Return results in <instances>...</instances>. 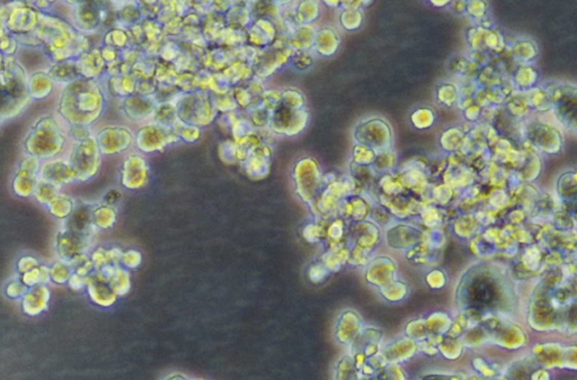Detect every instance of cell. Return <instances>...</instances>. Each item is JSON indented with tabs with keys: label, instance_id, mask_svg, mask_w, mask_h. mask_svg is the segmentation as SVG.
<instances>
[{
	"label": "cell",
	"instance_id": "cell-1",
	"mask_svg": "<svg viewBox=\"0 0 577 380\" xmlns=\"http://www.w3.org/2000/svg\"><path fill=\"white\" fill-rule=\"evenodd\" d=\"M57 101V115L66 126H89L101 115L103 101L95 80L78 78L63 86Z\"/></svg>",
	"mask_w": 577,
	"mask_h": 380
},
{
	"label": "cell",
	"instance_id": "cell-2",
	"mask_svg": "<svg viewBox=\"0 0 577 380\" xmlns=\"http://www.w3.org/2000/svg\"><path fill=\"white\" fill-rule=\"evenodd\" d=\"M24 153L38 160L48 161L59 158L69 147L67 126L59 117L42 116L31 126L24 139Z\"/></svg>",
	"mask_w": 577,
	"mask_h": 380
},
{
	"label": "cell",
	"instance_id": "cell-3",
	"mask_svg": "<svg viewBox=\"0 0 577 380\" xmlns=\"http://www.w3.org/2000/svg\"><path fill=\"white\" fill-rule=\"evenodd\" d=\"M521 139L523 140V143L532 147L540 155L544 153L559 155L565 143V136L561 126L537 118L534 115L523 121Z\"/></svg>",
	"mask_w": 577,
	"mask_h": 380
},
{
	"label": "cell",
	"instance_id": "cell-4",
	"mask_svg": "<svg viewBox=\"0 0 577 380\" xmlns=\"http://www.w3.org/2000/svg\"><path fill=\"white\" fill-rule=\"evenodd\" d=\"M63 157L72 167L76 176V182L87 181L99 172L101 151L94 135L82 142L69 143V147Z\"/></svg>",
	"mask_w": 577,
	"mask_h": 380
},
{
	"label": "cell",
	"instance_id": "cell-5",
	"mask_svg": "<svg viewBox=\"0 0 577 380\" xmlns=\"http://www.w3.org/2000/svg\"><path fill=\"white\" fill-rule=\"evenodd\" d=\"M551 101V114L556 123L569 132H576V86L568 82H555L544 86Z\"/></svg>",
	"mask_w": 577,
	"mask_h": 380
},
{
	"label": "cell",
	"instance_id": "cell-6",
	"mask_svg": "<svg viewBox=\"0 0 577 380\" xmlns=\"http://www.w3.org/2000/svg\"><path fill=\"white\" fill-rule=\"evenodd\" d=\"M354 138L358 144L371 147L377 152L392 149L394 132L390 124L381 117H368L356 125Z\"/></svg>",
	"mask_w": 577,
	"mask_h": 380
},
{
	"label": "cell",
	"instance_id": "cell-7",
	"mask_svg": "<svg viewBox=\"0 0 577 380\" xmlns=\"http://www.w3.org/2000/svg\"><path fill=\"white\" fill-rule=\"evenodd\" d=\"M91 245V238L75 233L63 226L55 234V252L57 260L65 261L72 266L89 255Z\"/></svg>",
	"mask_w": 577,
	"mask_h": 380
},
{
	"label": "cell",
	"instance_id": "cell-8",
	"mask_svg": "<svg viewBox=\"0 0 577 380\" xmlns=\"http://www.w3.org/2000/svg\"><path fill=\"white\" fill-rule=\"evenodd\" d=\"M41 11L34 7L33 4L19 3L11 4V11L6 19V28L11 35H24L31 34L35 30Z\"/></svg>",
	"mask_w": 577,
	"mask_h": 380
},
{
	"label": "cell",
	"instance_id": "cell-9",
	"mask_svg": "<svg viewBox=\"0 0 577 380\" xmlns=\"http://www.w3.org/2000/svg\"><path fill=\"white\" fill-rule=\"evenodd\" d=\"M38 179L62 188L63 186L72 185L76 182V176L67 159L65 157H59L42 162Z\"/></svg>",
	"mask_w": 577,
	"mask_h": 380
},
{
	"label": "cell",
	"instance_id": "cell-10",
	"mask_svg": "<svg viewBox=\"0 0 577 380\" xmlns=\"http://www.w3.org/2000/svg\"><path fill=\"white\" fill-rule=\"evenodd\" d=\"M72 5L70 1L66 5L72 6V22L75 30L82 34L93 33L101 24V9L95 3H76Z\"/></svg>",
	"mask_w": 577,
	"mask_h": 380
},
{
	"label": "cell",
	"instance_id": "cell-11",
	"mask_svg": "<svg viewBox=\"0 0 577 380\" xmlns=\"http://www.w3.org/2000/svg\"><path fill=\"white\" fill-rule=\"evenodd\" d=\"M93 205L89 203L77 201L72 215L63 222V228L92 239L96 231L93 223Z\"/></svg>",
	"mask_w": 577,
	"mask_h": 380
},
{
	"label": "cell",
	"instance_id": "cell-12",
	"mask_svg": "<svg viewBox=\"0 0 577 380\" xmlns=\"http://www.w3.org/2000/svg\"><path fill=\"white\" fill-rule=\"evenodd\" d=\"M86 291L94 304L109 307L114 304L118 295L113 291L106 278L99 272H93L86 278Z\"/></svg>",
	"mask_w": 577,
	"mask_h": 380
},
{
	"label": "cell",
	"instance_id": "cell-13",
	"mask_svg": "<svg viewBox=\"0 0 577 380\" xmlns=\"http://www.w3.org/2000/svg\"><path fill=\"white\" fill-rule=\"evenodd\" d=\"M50 301L51 291L48 285L28 288L24 297L21 299L23 313L31 318L41 315L42 313L47 312L49 308Z\"/></svg>",
	"mask_w": 577,
	"mask_h": 380
},
{
	"label": "cell",
	"instance_id": "cell-14",
	"mask_svg": "<svg viewBox=\"0 0 577 380\" xmlns=\"http://www.w3.org/2000/svg\"><path fill=\"white\" fill-rule=\"evenodd\" d=\"M101 63L104 65V59L101 57V50L97 48L84 52L76 57L78 74L84 79L94 80L97 78Z\"/></svg>",
	"mask_w": 577,
	"mask_h": 380
},
{
	"label": "cell",
	"instance_id": "cell-15",
	"mask_svg": "<svg viewBox=\"0 0 577 380\" xmlns=\"http://www.w3.org/2000/svg\"><path fill=\"white\" fill-rule=\"evenodd\" d=\"M55 84L47 71H36L28 76V90L32 101H41L49 97L55 90Z\"/></svg>",
	"mask_w": 577,
	"mask_h": 380
},
{
	"label": "cell",
	"instance_id": "cell-16",
	"mask_svg": "<svg viewBox=\"0 0 577 380\" xmlns=\"http://www.w3.org/2000/svg\"><path fill=\"white\" fill-rule=\"evenodd\" d=\"M515 91H528L532 88L539 86V72L536 70L532 65H517L515 70L512 71V76L510 77Z\"/></svg>",
	"mask_w": 577,
	"mask_h": 380
},
{
	"label": "cell",
	"instance_id": "cell-17",
	"mask_svg": "<svg viewBox=\"0 0 577 380\" xmlns=\"http://www.w3.org/2000/svg\"><path fill=\"white\" fill-rule=\"evenodd\" d=\"M47 74L55 84H60L61 87L80 78L77 69L76 59L53 63L48 68Z\"/></svg>",
	"mask_w": 577,
	"mask_h": 380
},
{
	"label": "cell",
	"instance_id": "cell-18",
	"mask_svg": "<svg viewBox=\"0 0 577 380\" xmlns=\"http://www.w3.org/2000/svg\"><path fill=\"white\" fill-rule=\"evenodd\" d=\"M539 55V48L531 38H520L511 48L512 61L515 65H531Z\"/></svg>",
	"mask_w": 577,
	"mask_h": 380
},
{
	"label": "cell",
	"instance_id": "cell-19",
	"mask_svg": "<svg viewBox=\"0 0 577 380\" xmlns=\"http://www.w3.org/2000/svg\"><path fill=\"white\" fill-rule=\"evenodd\" d=\"M38 181V176L36 174L17 169L14 178H13V182H11V189L18 197L30 199V197H33Z\"/></svg>",
	"mask_w": 577,
	"mask_h": 380
},
{
	"label": "cell",
	"instance_id": "cell-20",
	"mask_svg": "<svg viewBox=\"0 0 577 380\" xmlns=\"http://www.w3.org/2000/svg\"><path fill=\"white\" fill-rule=\"evenodd\" d=\"M76 199L68 194L61 191L59 195L48 205V212L53 215L57 220H65L72 215L75 206H76Z\"/></svg>",
	"mask_w": 577,
	"mask_h": 380
},
{
	"label": "cell",
	"instance_id": "cell-21",
	"mask_svg": "<svg viewBox=\"0 0 577 380\" xmlns=\"http://www.w3.org/2000/svg\"><path fill=\"white\" fill-rule=\"evenodd\" d=\"M465 130L461 128H450L444 130L441 135V147H444L449 153H457L463 149V142H465Z\"/></svg>",
	"mask_w": 577,
	"mask_h": 380
},
{
	"label": "cell",
	"instance_id": "cell-22",
	"mask_svg": "<svg viewBox=\"0 0 577 380\" xmlns=\"http://www.w3.org/2000/svg\"><path fill=\"white\" fill-rule=\"evenodd\" d=\"M435 96L441 106L454 107L459 101V86L452 82H444L436 88Z\"/></svg>",
	"mask_w": 577,
	"mask_h": 380
},
{
	"label": "cell",
	"instance_id": "cell-23",
	"mask_svg": "<svg viewBox=\"0 0 577 380\" xmlns=\"http://www.w3.org/2000/svg\"><path fill=\"white\" fill-rule=\"evenodd\" d=\"M19 279L28 288L35 286L48 285L51 281L50 278V268L45 264H40L31 272L19 276Z\"/></svg>",
	"mask_w": 577,
	"mask_h": 380
},
{
	"label": "cell",
	"instance_id": "cell-24",
	"mask_svg": "<svg viewBox=\"0 0 577 380\" xmlns=\"http://www.w3.org/2000/svg\"><path fill=\"white\" fill-rule=\"evenodd\" d=\"M60 193V187L53 185V184H50V182L44 181V180L38 179L33 197L36 199L38 204L47 207Z\"/></svg>",
	"mask_w": 577,
	"mask_h": 380
},
{
	"label": "cell",
	"instance_id": "cell-25",
	"mask_svg": "<svg viewBox=\"0 0 577 380\" xmlns=\"http://www.w3.org/2000/svg\"><path fill=\"white\" fill-rule=\"evenodd\" d=\"M115 222L114 209L110 205L94 206L93 223L96 230H106Z\"/></svg>",
	"mask_w": 577,
	"mask_h": 380
},
{
	"label": "cell",
	"instance_id": "cell-26",
	"mask_svg": "<svg viewBox=\"0 0 577 380\" xmlns=\"http://www.w3.org/2000/svg\"><path fill=\"white\" fill-rule=\"evenodd\" d=\"M50 268V278L51 281L55 285H65L68 284L69 279L74 274V268L72 264L65 261L57 260L53 262Z\"/></svg>",
	"mask_w": 577,
	"mask_h": 380
},
{
	"label": "cell",
	"instance_id": "cell-27",
	"mask_svg": "<svg viewBox=\"0 0 577 380\" xmlns=\"http://www.w3.org/2000/svg\"><path fill=\"white\" fill-rule=\"evenodd\" d=\"M435 118H436V115H435L434 111L427 108V107H422L412 113L410 123L417 130H429L434 124Z\"/></svg>",
	"mask_w": 577,
	"mask_h": 380
},
{
	"label": "cell",
	"instance_id": "cell-28",
	"mask_svg": "<svg viewBox=\"0 0 577 380\" xmlns=\"http://www.w3.org/2000/svg\"><path fill=\"white\" fill-rule=\"evenodd\" d=\"M28 288L18 278L9 280L5 287V295L11 299H22Z\"/></svg>",
	"mask_w": 577,
	"mask_h": 380
},
{
	"label": "cell",
	"instance_id": "cell-29",
	"mask_svg": "<svg viewBox=\"0 0 577 380\" xmlns=\"http://www.w3.org/2000/svg\"><path fill=\"white\" fill-rule=\"evenodd\" d=\"M487 9L488 5L484 1H469L466 6V13L473 19L479 21L482 24L484 18L487 17Z\"/></svg>",
	"mask_w": 577,
	"mask_h": 380
},
{
	"label": "cell",
	"instance_id": "cell-30",
	"mask_svg": "<svg viewBox=\"0 0 577 380\" xmlns=\"http://www.w3.org/2000/svg\"><path fill=\"white\" fill-rule=\"evenodd\" d=\"M72 268H74L75 274H79V276L84 278H87L89 274L96 272L95 266H94L93 261H92L89 255L80 259L79 261H77L76 264L72 266Z\"/></svg>",
	"mask_w": 577,
	"mask_h": 380
},
{
	"label": "cell",
	"instance_id": "cell-31",
	"mask_svg": "<svg viewBox=\"0 0 577 380\" xmlns=\"http://www.w3.org/2000/svg\"><path fill=\"white\" fill-rule=\"evenodd\" d=\"M42 161L38 159L31 157V155H25L24 158L19 161L17 169L19 170H24V172H31V174H36L38 176L40 174V169H41Z\"/></svg>",
	"mask_w": 577,
	"mask_h": 380
},
{
	"label": "cell",
	"instance_id": "cell-32",
	"mask_svg": "<svg viewBox=\"0 0 577 380\" xmlns=\"http://www.w3.org/2000/svg\"><path fill=\"white\" fill-rule=\"evenodd\" d=\"M40 264H40L38 259L33 257V255H23L17 261V272H18L19 276H22V274L31 272Z\"/></svg>",
	"mask_w": 577,
	"mask_h": 380
},
{
	"label": "cell",
	"instance_id": "cell-33",
	"mask_svg": "<svg viewBox=\"0 0 577 380\" xmlns=\"http://www.w3.org/2000/svg\"><path fill=\"white\" fill-rule=\"evenodd\" d=\"M69 287L72 288V291H80L82 288L86 287V278L82 277L79 274H72V277L68 281Z\"/></svg>",
	"mask_w": 577,
	"mask_h": 380
},
{
	"label": "cell",
	"instance_id": "cell-34",
	"mask_svg": "<svg viewBox=\"0 0 577 380\" xmlns=\"http://www.w3.org/2000/svg\"><path fill=\"white\" fill-rule=\"evenodd\" d=\"M9 33L6 28V24L4 21H0V38H3L4 36L9 35Z\"/></svg>",
	"mask_w": 577,
	"mask_h": 380
},
{
	"label": "cell",
	"instance_id": "cell-35",
	"mask_svg": "<svg viewBox=\"0 0 577 380\" xmlns=\"http://www.w3.org/2000/svg\"><path fill=\"white\" fill-rule=\"evenodd\" d=\"M5 55L0 53V72L4 70V65H5Z\"/></svg>",
	"mask_w": 577,
	"mask_h": 380
},
{
	"label": "cell",
	"instance_id": "cell-36",
	"mask_svg": "<svg viewBox=\"0 0 577 380\" xmlns=\"http://www.w3.org/2000/svg\"><path fill=\"white\" fill-rule=\"evenodd\" d=\"M1 122H3V120H1V118H0V125H1Z\"/></svg>",
	"mask_w": 577,
	"mask_h": 380
}]
</instances>
